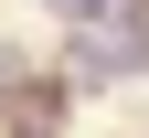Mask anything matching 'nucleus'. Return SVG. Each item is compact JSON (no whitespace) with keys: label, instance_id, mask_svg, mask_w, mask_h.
I'll use <instances>...</instances> for the list:
<instances>
[{"label":"nucleus","instance_id":"obj_1","mask_svg":"<svg viewBox=\"0 0 149 138\" xmlns=\"http://www.w3.org/2000/svg\"><path fill=\"white\" fill-rule=\"evenodd\" d=\"M0 117H11V138H53L64 96H53V85H0Z\"/></svg>","mask_w":149,"mask_h":138}]
</instances>
